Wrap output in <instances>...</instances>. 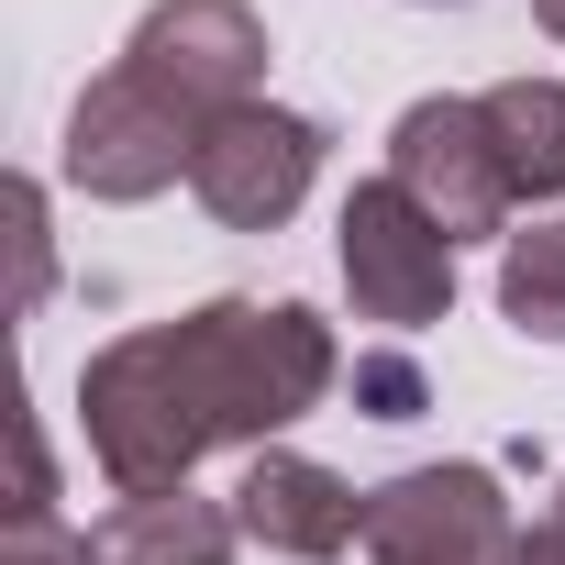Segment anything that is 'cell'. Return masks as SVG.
<instances>
[{
  "label": "cell",
  "mask_w": 565,
  "mask_h": 565,
  "mask_svg": "<svg viewBox=\"0 0 565 565\" xmlns=\"http://www.w3.org/2000/svg\"><path fill=\"white\" fill-rule=\"evenodd\" d=\"M12 233H23V300H45V189L12 178Z\"/></svg>",
  "instance_id": "12"
},
{
  "label": "cell",
  "mask_w": 565,
  "mask_h": 565,
  "mask_svg": "<svg viewBox=\"0 0 565 565\" xmlns=\"http://www.w3.org/2000/svg\"><path fill=\"white\" fill-rule=\"evenodd\" d=\"M554 532H565V488H554Z\"/></svg>",
  "instance_id": "15"
},
{
  "label": "cell",
  "mask_w": 565,
  "mask_h": 565,
  "mask_svg": "<svg viewBox=\"0 0 565 565\" xmlns=\"http://www.w3.org/2000/svg\"><path fill=\"white\" fill-rule=\"evenodd\" d=\"M499 311L521 344H565V222H532L499 244Z\"/></svg>",
  "instance_id": "11"
},
{
  "label": "cell",
  "mask_w": 565,
  "mask_h": 565,
  "mask_svg": "<svg viewBox=\"0 0 565 565\" xmlns=\"http://www.w3.org/2000/svg\"><path fill=\"white\" fill-rule=\"evenodd\" d=\"M322 178V134L277 100H244V111H211L200 122V156H189V200L222 222V233H277Z\"/></svg>",
  "instance_id": "4"
},
{
  "label": "cell",
  "mask_w": 565,
  "mask_h": 565,
  "mask_svg": "<svg viewBox=\"0 0 565 565\" xmlns=\"http://www.w3.org/2000/svg\"><path fill=\"white\" fill-rule=\"evenodd\" d=\"M344 377L333 322L311 300H211L178 322H145L78 366V433L100 477L134 488H189L211 444H277L300 411H322Z\"/></svg>",
  "instance_id": "1"
},
{
  "label": "cell",
  "mask_w": 565,
  "mask_h": 565,
  "mask_svg": "<svg viewBox=\"0 0 565 565\" xmlns=\"http://www.w3.org/2000/svg\"><path fill=\"white\" fill-rule=\"evenodd\" d=\"M477 111L499 134L510 200H565V78H499L477 89Z\"/></svg>",
  "instance_id": "10"
},
{
  "label": "cell",
  "mask_w": 565,
  "mask_h": 565,
  "mask_svg": "<svg viewBox=\"0 0 565 565\" xmlns=\"http://www.w3.org/2000/svg\"><path fill=\"white\" fill-rule=\"evenodd\" d=\"M499 565H565V532H554V521H532V532H521Z\"/></svg>",
  "instance_id": "13"
},
{
  "label": "cell",
  "mask_w": 565,
  "mask_h": 565,
  "mask_svg": "<svg viewBox=\"0 0 565 565\" xmlns=\"http://www.w3.org/2000/svg\"><path fill=\"white\" fill-rule=\"evenodd\" d=\"M333 255H344L355 322H377V333H422V322H444V300H455V244H444V222H433L399 178H366V189L344 200Z\"/></svg>",
  "instance_id": "3"
},
{
  "label": "cell",
  "mask_w": 565,
  "mask_h": 565,
  "mask_svg": "<svg viewBox=\"0 0 565 565\" xmlns=\"http://www.w3.org/2000/svg\"><path fill=\"white\" fill-rule=\"evenodd\" d=\"M189 156H200V111L167 100L145 67H100V78L78 89V111H67V189H89V200H111V211L178 189Z\"/></svg>",
  "instance_id": "2"
},
{
  "label": "cell",
  "mask_w": 565,
  "mask_h": 565,
  "mask_svg": "<svg viewBox=\"0 0 565 565\" xmlns=\"http://www.w3.org/2000/svg\"><path fill=\"white\" fill-rule=\"evenodd\" d=\"M244 521L200 488H134L78 532V565H233Z\"/></svg>",
  "instance_id": "9"
},
{
  "label": "cell",
  "mask_w": 565,
  "mask_h": 565,
  "mask_svg": "<svg viewBox=\"0 0 565 565\" xmlns=\"http://www.w3.org/2000/svg\"><path fill=\"white\" fill-rule=\"evenodd\" d=\"M532 23H543V34H554V45H565V0H532Z\"/></svg>",
  "instance_id": "14"
},
{
  "label": "cell",
  "mask_w": 565,
  "mask_h": 565,
  "mask_svg": "<svg viewBox=\"0 0 565 565\" xmlns=\"http://www.w3.org/2000/svg\"><path fill=\"white\" fill-rule=\"evenodd\" d=\"M122 67H145L167 100H189L211 122V111H244L266 89V23L244 0H156L122 45Z\"/></svg>",
  "instance_id": "7"
},
{
  "label": "cell",
  "mask_w": 565,
  "mask_h": 565,
  "mask_svg": "<svg viewBox=\"0 0 565 565\" xmlns=\"http://www.w3.org/2000/svg\"><path fill=\"white\" fill-rule=\"evenodd\" d=\"M388 178L444 222V244H477V233H510V167H499V134L477 100H411L399 134H388Z\"/></svg>",
  "instance_id": "5"
},
{
  "label": "cell",
  "mask_w": 565,
  "mask_h": 565,
  "mask_svg": "<svg viewBox=\"0 0 565 565\" xmlns=\"http://www.w3.org/2000/svg\"><path fill=\"white\" fill-rule=\"evenodd\" d=\"M233 521H244V543H266V554L322 565V554H344V543L366 532V499H355L333 466H311V455H289V444H266V455L244 466V488H233Z\"/></svg>",
  "instance_id": "8"
},
{
  "label": "cell",
  "mask_w": 565,
  "mask_h": 565,
  "mask_svg": "<svg viewBox=\"0 0 565 565\" xmlns=\"http://www.w3.org/2000/svg\"><path fill=\"white\" fill-rule=\"evenodd\" d=\"M377 565H499L521 532H510V499L488 466H411L388 488H366V532H355Z\"/></svg>",
  "instance_id": "6"
}]
</instances>
